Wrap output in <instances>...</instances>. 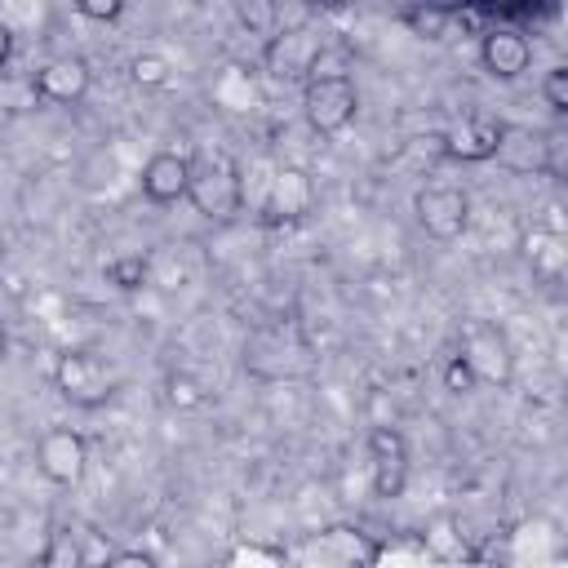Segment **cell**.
<instances>
[{"instance_id": "7402d4cb", "label": "cell", "mask_w": 568, "mask_h": 568, "mask_svg": "<svg viewBox=\"0 0 568 568\" xmlns=\"http://www.w3.org/2000/svg\"><path fill=\"white\" fill-rule=\"evenodd\" d=\"M98 568H160V564H155V555H146V550H115V555H106Z\"/></svg>"}, {"instance_id": "cb8c5ba5", "label": "cell", "mask_w": 568, "mask_h": 568, "mask_svg": "<svg viewBox=\"0 0 568 568\" xmlns=\"http://www.w3.org/2000/svg\"><path fill=\"white\" fill-rule=\"evenodd\" d=\"M9 351V333H4V324H0V355Z\"/></svg>"}, {"instance_id": "e0dca14e", "label": "cell", "mask_w": 568, "mask_h": 568, "mask_svg": "<svg viewBox=\"0 0 568 568\" xmlns=\"http://www.w3.org/2000/svg\"><path fill=\"white\" fill-rule=\"evenodd\" d=\"M426 550L435 559H462L466 555V537L457 532V519L453 515H435L426 524Z\"/></svg>"}, {"instance_id": "ba28073f", "label": "cell", "mask_w": 568, "mask_h": 568, "mask_svg": "<svg viewBox=\"0 0 568 568\" xmlns=\"http://www.w3.org/2000/svg\"><path fill=\"white\" fill-rule=\"evenodd\" d=\"M368 457H373V497L395 501L408 488V439L395 426L368 430Z\"/></svg>"}, {"instance_id": "2e32d148", "label": "cell", "mask_w": 568, "mask_h": 568, "mask_svg": "<svg viewBox=\"0 0 568 568\" xmlns=\"http://www.w3.org/2000/svg\"><path fill=\"white\" fill-rule=\"evenodd\" d=\"M102 275H106L111 288H120V293H138V288L146 284V275H151V262H146L142 253H120V257L106 262Z\"/></svg>"}, {"instance_id": "8fae6325", "label": "cell", "mask_w": 568, "mask_h": 568, "mask_svg": "<svg viewBox=\"0 0 568 568\" xmlns=\"http://www.w3.org/2000/svg\"><path fill=\"white\" fill-rule=\"evenodd\" d=\"M315 209V182H311V173L306 169H280L275 178H271V186H266V200H262V217L266 222H297V217H306Z\"/></svg>"}, {"instance_id": "30bf717a", "label": "cell", "mask_w": 568, "mask_h": 568, "mask_svg": "<svg viewBox=\"0 0 568 568\" xmlns=\"http://www.w3.org/2000/svg\"><path fill=\"white\" fill-rule=\"evenodd\" d=\"M31 89L40 102H53V106H75L84 93H89V62L75 58V53H62V58H49L36 75H31Z\"/></svg>"}, {"instance_id": "ffe728a7", "label": "cell", "mask_w": 568, "mask_h": 568, "mask_svg": "<svg viewBox=\"0 0 568 568\" xmlns=\"http://www.w3.org/2000/svg\"><path fill=\"white\" fill-rule=\"evenodd\" d=\"M475 386H479V382H475V373L466 368V359H462V355H448V359H444V390H448V395H470Z\"/></svg>"}, {"instance_id": "9a60e30c", "label": "cell", "mask_w": 568, "mask_h": 568, "mask_svg": "<svg viewBox=\"0 0 568 568\" xmlns=\"http://www.w3.org/2000/svg\"><path fill=\"white\" fill-rule=\"evenodd\" d=\"M169 75H173V62H169L160 49H142V53L129 58V80H133L138 89H164Z\"/></svg>"}, {"instance_id": "7c38bea8", "label": "cell", "mask_w": 568, "mask_h": 568, "mask_svg": "<svg viewBox=\"0 0 568 568\" xmlns=\"http://www.w3.org/2000/svg\"><path fill=\"white\" fill-rule=\"evenodd\" d=\"M138 182H142V195L151 204H178V200H186V186H191V160L178 151H155L142 164Z\"/></svg>"}, {"instance_id": "d6986e66", "label": "cell", "mask_w": 568, "mask_h": 568, "mask_svg": "<svg viewBox=\"0 0 568 568\" xmlns=\"http://www.w3.org/2000/svg\"><path fill=\"white\" fill-rule=\"evenodd\" d=\"M541 98H546V106H550L555 115L568 111V67H550V71H546V80H541Z\"/></svg>"}, {"instance_id": "7a4b0ae2", "label": "cell", "mask_w": 568, "mask_h": 568, "mask_svg": "<svg viewBox=\"0 0 568 568\" xmlns=\"http://www.w3.org/2000/svg\"><path fill=\"white\" fill-rule=\"evenodd\" d=\"M53 386H58V395H62L71 408H102V404L115 399L120 373H115L102 355L71 346V351H62L58 364H53Z\"/></svg>"}, {"instance_id": "3957f363", "label": "cell", "mask_w": 568, "mask_h": 568, "mask_svg": "<svg viewBox=\"0 0 568 568\" xmlns=\"http://www.w3.org/2000/svg\"><path fill=\"white\" fill-rule=\"evenodd\" d=\"M186 200H191V209H195L204 222H231V217L244 209L240 169H235L231 160H222V155H213V160H191Z\"/></svg>"}, {"instance_id": "8992f818", "label": "cell", "mask_w": 568, "mask_h": 568, "mask_svg": "<svg viewBox=\"0 0 568 568\" xmlns=\"http://www.w3.org/2000/svg\"><path fill=\"white\" fill-rule=\"evenodd\" d=\"M84 466H89V444L80 430L71 426H49L40 439H36V470L58 484V488H75L84 479Z\"/></svg>"}, {"instance_id": "ac0fdd59", "label": "cell", "mask_w": 568, "mask_h": 568, "mask_svg": "<svg viewBox=\"0 0 568 568\" xmlns=\"http://www.w3.org/2000/svg\"><path fill=\"white\" fill-rule=\"evenodd\" d=\"M235 18H240L248 31L275 36V4H266V0H248V4H235Z\"/></svg>"}, {"instance_id": "44dd1931", "label": "cell", "mask_w": 568, "mask_h": 568, "mask_svg": "<svg viewBox=\"0 0 568 568\" xmlns=\"http://www.w3.org/2000/svg\"><path fill=\"white\" fill-rule=\"evenodd\" d=\"M75 13L89 22H115V18H124V4L120 0H75Z\"/></svg>"}, {"instance_id": "603a6c76", "label": "cell", "mask_w": 568, "mask_h": 568, "mask_svg": "<svg viewBox=\"0 0 568 568\" xmlns=\"http://www.w3.org/2000/svg\"><path fill=\"white\" fill-rule=\"evenodd\" d=\"M9 58H13V27L0 18V67H4Z\"/></svg>"}, {"instance_id": "d4e9b609", "label": "cell", "mask_w": 568, "mask_h": 568, "mask_svg": "<svg viewBox=\"0 0 568 568\" xmlns=\"http://www.w3.org/2000/svg\"><path fill=\"white\" fill-rule=\"evenodd\" d=\"M0 253H4V240H0Z\"/></svg>"}, {"instance_id": "4fadbf2b", "label": "cell", "mask_w": 568, "mask_h": 568, "mask_svg": "<svg viewBox=\"0 0 568 568\" xmlns=\"http://www.w3.org/2000/svg\"><path fill=\"white\" fill-rule=\"evenodd\" d=\"M399 22L417 40H444L453 27V4H408V9H399Z\"/></svg>"}, {"instance_id": "5b68a950", "label": "cell", "mask_w": 568, "mask_h": 568, "mask_svg": "<svg viewBox=\"0 0 568 568\" xmlns=\"http://www.w3.org/2000/svg\"><path fill=\"white\" fill-rule=\"evenodd\" d=\"M413 213L430 240H457L470 226V195L466 186H453V182H426L413 195Z\"/></svg>"}, {"instance_id": "9c48e42d", "label": "cell", "mask_w": 568, "mask_h": 568, "mask_svg": "<svg viewBox=\"0 0 568 568\" xmlns=\"http://www.w3.org/2000/svg\"><path fill=\"white\" fill-rule=\"evenodd\" d=\"M479 62H484V71H488L493 80H515V75L528 71L532 44H528V36H524L519 27L497 22V27H484V31H479Z\"/></svg>"}, {"instance_id": "5bb4252c", "label": "cell", "mask_w": 568, "mask_h": 568, "mask_svg": "<svg viewBox=\"0 0 568 568\" xmlns=\"http://www.w3.org/2000/svg\"><path fill=\"white\" fill-rule=\"evenodd\" d=\"M164 404L178 408V413H195V408L209 404V390H204V382H200L195 373L173 368V373L164 377Z\"/></svg>"}, {"instance_id": "52a82bcc", "label": "cell", "mask_w": 568, "mask_h": 568, "mask_svg": "<svg viewBox=\"0 0 568 568\" xmlns=\"http://www.w3.org/2000/svg\"><path fill=\"white\" fill-rule=\"evenodd\" d=\"M506 142V124L488 120V115H466L462 124H453L448 133H439V155L457 160V164H484L497 160Z\"/></svg>"}, {"instance_id": "277c9868", "label": "cell", "mask_w": 568, "mask_h": 568, "mask_svg": "<svg viewBox=\"0 0 568 568\" xmlns=\"http://www.w3.org/2000/svg\"><path fill=\"white\" fill-rule=\"evenodd\" d=\"M457 355L475 373L479 386H510L515 377V351L510 337L493 320H466L457 328Z\"/></svg>"}, {"instance_id": "6da1fadb", "label": "cell", "mask_w": 568, "mask_h": 568, "mask_svg": "<svg viewBox=\"0 0 568 568\" xmlns=\"http://www.w3.org/2000/svg\"><path fill=\"white\" fill-rule=\"evenodd\" d=\"M302 115L320 138H333L355 124L359 115V89L346 71H315L302 80Z\"/></svg>"}]
</instances>
